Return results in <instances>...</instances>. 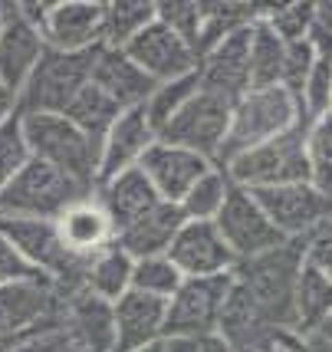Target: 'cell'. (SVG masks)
<instances>
[{
    "mask_svg": "<svg viewBox=\"0 0 332 352\" xmlns=\"http://www.w3.org/2000/svg\"><path fill=\"white\" fill-rule=\"evenodd\" d=\"M302 270V241H287L276 250L241 261L234 267V287L254 303L263 320L296 333V283Z\"/></svg>",
    "mask_w": 332,
    "mask_h": 352,
    "instance_id": "obj_1",
    "label": "cell"
},
{
    "mask_svg": "<svg viewBox=\"0 0 332 352\" xmlns=\"http://www.w3.org/2000/svg\"><path fill=\"white\" fill-rule=\"evenodd\" d=\"M300 125H309V119L302 112L300 99L289 89H283V86L247 89L230 106V129H227V142L221 148L217 165L224 168L230 158L250 152V148H257V145L276 135H287Z\"/></svg>",
    "mask_w": 332,
    "mask_h": 352,
    "instance_id": "obj_2",
    "label": "cell"
},
{
    "mask_svg": "<svg viewBox=\"0 0 332 352\" xmlns=\"http://www.w3.org/2000/svg\"><path fill=\"white\" fill-rule=\"evenodd\" d=\"M20 125H23L30 158L96 191L99 145L92 138L82 135L66 116H20Z\"/></svg>",
    "mask_w": 332,
    "mask_h": 352,
    "instance_id": "obj_3",
    "label": "cell"
},
{
    "mask_svg": "<svg viewBox=\"0 0 332 352\" xmlns=\"http://www.w3.org/2000/svg\"><path fill=\"white\" fill-rule=\"evenodd\" d=\"M92 188L73 182L69 175L49 168L43 162L30 158L16 178L0 191V217H30V221H56V217L76 204L89 198Z\"/></svg>",
    "mask_w": 332,
    "mask_h": 352,
    "instance_id": "obj_4",
    "label": "cell"
},
{
    "mask_svg": "<svg viewBox=\"0 0 332 352\" xmlns=\"http://www.w3.org/2000/svg\"><path fill=\"white\" fill-rule=\"evenodd\" d=\"M302 135H306V125L293 129L287 135L270 138V142H263V145L237 155V158H230L224 165L230 184H237L243 191H267V188L309 182Z\"/></svg>",
    "mask_w": 332,
    "mask_h": 352,
    "instance_id": "obj_5",
    "label": "cell"
},
{
    "mask_svg": "<svg viewBox=\"0 0 332 352\" xmlns=\"http://www.w3.org/2000/svg\"><path fill=\"white\" fill-rule=\"evenodd\" d=\"M92 53H56L46 50L33 76L20 89V116H63L69 102L89 86Z\"/></svg>",
    "mask_w": 332,
    "mask_h": 352,
    "instance_id": "obj_6",
    "label": "cell"
},
{
    "mask_svg": "<svg viewBox=\"0 0 332 352\" xmlns=\"http://www.w3.org/2000/svg\"><path fill=\"white\" fill-rule=\"evenodd\" d=\"M0 237L10 241L16 254L30 263L46 283L56 290L79 287L82 261L63 247L56 234V221H30V217H0Z\"/></svg>",
    "mask_w": 332,
    "mask_h": 352,
    "instance_id": "obj_7",
    "label": "cell"
},
{
    "mask_svg": "<svg viewBox=\"0 0 332 352\" xmlns=\"http://www.w3.org/2000/svg\"><path fill=\"white\" fill-rule=\"evenodd\" d=\"M230 106L234 102H227L221 96L197 89L171 116V122L158 132V138L171 142V145H181L188 152L204 155L208 162L217 165L221 148H224V142H227V129H230Z\"/></svg>",
    "mask_w": 332,
    "mask_h": 352,
    "instance_id": "obj_8",
    "label": "cell"
},
{
    "mask_svg": "<svg viewBox=\"0 0 332 352\" xmlns=\"http://www.w3.org/2000/svg\"><path fill=\"white\" fill-rule=\"evenodd\" d=\"M60 290L46 280H27L0 287V346L14 349L16 342L56 326Z\"/></svg>",
    "mask_w": 332,
    "mask_h": 352,
    "instance_id": "obj_9",
    "label": "cell"
},
{
    "mask_svg": "<svg viewBox=\"0 0 332 352\" xmlns=\"http://www.w3.org/2000/svg\"><path fill=\"white\" fill-rule=\"evenodd\" d=\"M234 276H204V280H184L178 293L168 300L165 309V339L171 336H204L217 333L224 303L230 296Z\"/></svg>",
    "mask_w": 332,
    "mask_h": 352,
    "instance_id": "obj_10",
    "label": "cell"
},
{
    "mask_svg": "<svg viewBox=\"0 0 332 352\" xmlns=\"http://www.w3.org/2000/svg\"><path fill=\"white\" fill-rule=\"evenodd\" d=\"M214 228L221 230V237L230 247V254L237 257V263L287 244V237L270 224V217L263 214L257 198L237 184H230V195H227L221 214L214 217Z\"/></svg>",
    "mask_w": 332,
    "mask_h": 352,
    "instance_id": "obj_11",
    "label": "cell"
},
{
    "mask_svg": "<svg viewBox=\"0 0 332 352\" xmlns=\"http://www.w3.org/2000/svg\"><path fill=\"white\" fill-rule=\"evenodd\" d=\"M263 214L270 217V224L287 241H306L309 234H316L322 224L332 221V201L319 195L309 182L283 184V188H267V191H250Z\"/></svg>",
    "mask_w": 332,
    "mask_h": 352,
    "instance_id": "obj_12",
    "label": "cell"
},
{
    "mask_svg": "<svg viewBox=\"0 0 332 352\" xmlns=\"http://www.w3.org/2000/svg\"><path fill=\"white\" fill-rule=\"evenodd\" d=\"M102 0H56L40 20L46 50L56 53H92L102 46Z\"/></svg>",
    "mask_w": 332,
    "mask_h": 352,
    "instance_id": "obj_13",
    "label": "cell"
},
{
    "mask_svg": "<svg viewBox=\"0 0 332 352\" xmlns=\"http://www.w3.org/2000/svg\"><path fill=\"white\" fill-rule=\"evenodd\" d=\"M197 86L204 92H214L227 102L241 99L250 89V27L227 33L197 56Z\"/></svg>",
    "mask_w": 332,
    "mask_h": 352,
    "instance_id": "obj_14",
    "label": "cell"
},
{
    "mask_svg": "<svg viewBox=\"0 0 332 352\" xmlns=\"http://www.w3.org/2000/svg\"><path fill=\"white\" fill-rule=\"evenodd\" d=\"M171 263L181 270L184 280H204V276H224L234 274L237 257L224 244L221 230L214 221H184L181 230L168 247Z\"/></svg>",
    "mask_w": 332,
    "mask_h": 352,
    "instance_id": "obj_15",
    "label": "cell"
},
{
    "mask_svg": "<svg viewBox=\"0 0 332 352\" xmlns=\"http://www.w3.org/2000/svg\"><path fill=\"white\" fill-rule=\"evenodd\" d=\"M129 60L158 86V82H171V79L191 76L197 69V53L195 46L181 40L175 30H168L165 23H148L138 33L132 43L125 46Z\"/></svg>",
    "mask_w": 332,
    "mask_h": 352,
    "instance_id": "obj_16",
    "label": "cell"
},
{
    "mask_svg": "<svg viewBox=\"0 0 332 352\" xmlns=\"http://www.w3.org/2000/svg\"><path fill=\"white\" fill-rule=\"evenodd\" d=\"M211 168L214 162H208L204 155L188 152L181 145H171L162 138L138 162V171L155 188V195L162 201H171V204H181V198L197 184V178H204Z\"/></svg>",
    "mask_w": 332,
    "mask_h": 352,
    "instance_id": "obj_17",
    "label": "cell"
},
{
    "mask_svg": "<svg viewBox=\"0 0 332 352\" xmlns=\"http://www.w3.org/2000/svg\"><path fill=\"white\" fill-rule=\"evenodd\" d=\"M158 142L151 122L145 119L142 109H125L119 119L109 125V132L99 142V165H96V184L115 178L122 171L138 168L142 155Z\"/></svg>",
    "mask_w": 332,
    "mask_h": 352,
    "instance_id": "obj_18",
    "label": "cell"
},
{
    "mask_svg": "<svg viewBox=\"0 0 332 352\" xmlns=\"http://www.w3.org/2000/svg\"><path fill=\"white\" fill-rule=\"evenodd\" d=\"M46 43L40 27L23 16L20 3H10V16L0 30V82L20 99V89L33 76L36 63L43 60Z\"/></svg>",
    "mask_w": 332,
    "mask_h": 352,
    "instance_id": "obj_19",
    "label": "cell"
},
{
    "mask_svg": "<svg viewBox=\"0 0 332 352\" xmlns=\"http://www.w3.org/2000/svg\"><path fill=\"white\" fill-rule=\"evenodd\" d=\"M89 82L99 92H106L122 112L125 109H142L148 102L151 89H155V82L129 60V53L112 50V46H96L92 50Z\"/></svg>",
    "mask_w": 332,
    "mask_h": 352,
    "instance_id": "obj_20",
    "label": "cell"
},
{
    "mask_svg": "<svg viewBox=\"0 0 332 352\" xmlns=\"http://www.w3.org/2000/svg\"><path fill=\"white\" fill-rule=\"evenodd\" d=\"M165 300L129 290L112 303L115 352H138L155 342H165Z\"/></svg>",
    "mask_w": 332,
    "mask_h": 352,
    "instance_id": "obj_21",
    "label": "cell"
},
{
    "mask_svg": "<svg viewBox=\"0 0 332 352\" xmlns=\"http://www.w3.org/2000/svg\"><path fill=\"white\" fill-rule=\"evenodd\" d=\"M184 214L178 204L171 201H158L148 211L132 217L129 224L115 230V247H122L132 261L142 257H155V254H168V247L175 241V234L181 230Z\"/></svg>",
    "mask_w": 332,
    "mask_h": 352,
    "instance_id": "obj_22",
    "label": "cell"
},
{
    "mask_svg": "<svg viewBox=\"0 0 332 352\" xmlns=\"http://www.w3.org/2000/svg\"><path fill=\"white\" fill-rule=\"evenodd\" d=\"M56 234H60L63 247L79 257V261H86L92 254H99L102 247L115 244V230H112V221L109 214L102 211V204L92 198H82L69 204L60 217H56Z\"/></svg>",
    "mask_w": 332,
    "mask_h": 352,
    "instance_id": "obj_23",
    "label": "cell"
},
{
    "mask_svg": "<svg viewBox=\"0 0 332 352\" xmlns=\"http://www.w3.org/2000/svg\"><path fill=\"white\" fill-rule=\"evenodd\" d=\"M92 198L102 204V211H106L109 221H112V230H119L122 224H129L132 217H138L142 211H148L151 204L162 201L138 168L122 171V175H115V178L96 184Z\"/></svg>",
    "mask_w": 332,
    "mask_h": 352,
    "instance_id": "obj_24",
    "label": "cell"
},
{
    "mask_svg": "<svg viewBox=\"0 0 332 352\" xmlns=\"http://www.w3.org/2000/svg\"><path fill=\"white\" fill-rule=\"evenodd\" d=\"M132 257L122 247L109 244L99 254H92L82 261V274H79V287L92 293L102 303H115L119 296L132 290Z\"/></svg>",
    "mask_w": 332,
    "mask_h": 352,
    "instance_id": "obj_25",
    "label": "cell"
},
{
    "mask_svg": "<svg viewBox=\"0 0 332 352\" xmlns=\"http://www.w3.org/2000/svg\"><path fill=\"white\" fill-rule=\"evenodd\" d=\"M283 60H287V43L257 16L250 23V89L280 86Z\"/></svg>",
    "mask_w": 332,
    "mask_h": 352,
    "instance_id": "obj_26",
    "label": "cell"
},
{
    "mask_svg": "<svg viewBox=\"0 0 332 352\" xmlns=\"http://www.w3.org/2000/svg\"><path fill=\"white\" fill-rule=\"evenodd\" d=\"M332 316V280L316 274L302 261L296 283V336H309Z\"/></svg>",
    "mask_w": 332,
    "mask_h": 352,
    "instance_id": "obj_27",
    "label": "cell"
},
{
    "mask_svg": "<svg viewBox=\"0 0 332 352\" xmlns=\"http://www.w3.org/2000/svg\"><path fill=\"white\" fill-rule=\"evenodd\" d=\"M148 23H155V0H109L102 16V46L125 50Z\"/></svg>",
    "mask_w": 332,
    "mask_h": 352,
    "instance_id": "obj_28",
    "label": "cell"
},
{
    "mask_svg": "<svg viewBox=\"0 0 332 352\" xmlns=\"http://www.w3.org/2000/svg\"><path fill=\"white\" fill-rule=\"evenodd\" d=\"M119 112H122V109L109 99L106 92H99L89 82V86H86V89H82L73 102H69V109H66L63 116H66V119H69V122H73L82 135L92 138V142L99 145V142H102V135L109 132V125L119 119Z\"/></svg>",
    "mask_w": 332,
    "mask_h": 352,
    "instance_id": "obj_29",
    "label": "cell"
},
{
    "mask_svg": "<svg viewBox=\"0 0 332 352\" xmlns=\"http://www.w3.org/2000/svg\"><path fill=\"white\" fill-rule=\"evenodd\" d=\"M302 152H306V171H309V184L319 195L332 201V119L319 116L306 125L302 135Z\"/></svg>",
    "mask_w": 332,
    "mask_h": 352,
    "instance_id": "obj_30",
    "label": "cell"
},
{
    "mask_svg": "<svg viewBox=\"0 0 332 352\" xmlns=\"http://www.w3.org/2000/svg\"><path fill=\"white\" fill-rule=\"evenodd\" d=\"M227 195H230V178L221 165H214L204 178H197V184L181 198V214L184 221H214L224 208Z\"/></svg>",
    "mask_w": 332,
    "mask_h": 352,
    "instance_id": "obj_31",
    "label": "cell"
},
{
    "mask_svg": "<svg viewBox=\"0 0 332 352\" xmlns=\"http://www.w3.org/2000/svg\"><path fill=\"white\" fill-rule=\"evenodd\" d=\"M184 283L181 270L171 263L168 254H155V257H142L132 263V290L155 296V300H171L178 287Z\"/></svg>",
    "mask_w": 332,
    "mask_h": 352,
    "instance_id": "obj_32",
    "label": "cell"
},
{
    "mask_svg": "<svg viewBox=\"0 0 332 352\" xmlns=\"http://www.w3.org/2000/svg\"><path fill=\"white\" fill-rule=\"evenodd\" d=\"M197 89H201V86H197L195 73H191V76H181V79H171V82H158V86L151 89L148 102L142 106V112H145V119L151 122L155 135L171 122V116H175V112H178Z\"/></svg>",
    "mask_w": 332,
    "mask_h": 352,
    "instance_id": "obj_33",
    "label": "cell"
},
{
    "mask_svg": "<svg viewBox=\"0 0 332 352\" xmlns=\"http://www.w3.org/2000/svg\"><path fill=\"white\" fill-rule=\"evenodd\" d=\"M30 162V148L23 138V125H20V112L14 119L0 122V191L16 178V171Z\"/></svg>",
    "mask_w": 332,
    "mask_h": 352,
    "instance_id": "obj_34",
    "label": "cell"
},
{
    "mask_svg": "<svg viewBox=\"0 0 332 352\" xmlns=\"http://www.w3.org/2000/svg\"><path fill=\"white\" fill-rule=\"evenodd\" d=\"M329 96H332V56H316L300 96H296L309 122L329 112Z\"/></svg>",
    "mask_w": 332,
    "mask_h": 352,
    "instance_id": "obj_35",
    "label": "cell"
},
{
    "mask_svg": "<svg viewBox=\"0 0 332 352\" xmlns=\"http://www.w3.org/2000/svg\"><path fill=\"white\" fill-rule=\"evenodd\" d=\"M155 20L165 23L168 30H175L191 46H197V33H201V3L197 0H165V3H155Z\"/></svg>",
    "mask_w": 332,
    "mask_h": 352,
    "instance_id": "obj_36",
    "label": "cell"
},
{
    "mask_svg": "<svg viewBox=\"0 0 332 352\" xmlns=\"http://www.w3.org/2000/svg\"><path fill=\"white\" fill-rule=\"evenodd\" d=\"M313 63H316V50H313L309 40L287 43V60H283V79H280V86L289 89L293 96H300L302 82H306L309 69H313Z\"/></svg>",
    "mask_w": 332,
    "mask_h": 352,
    "instance_id": "obj_37",
    "label": "cell"
},
{
    "mask_svg": "<svg viewBox=\"0 0 332 352\" xmlns=\"http://www.w3.org/2000/svg\"><path fill=\"white\" fill-rule=\"evenodd\" d=\"M302 261H306V267H313L316 274L332 280V221L302 241Z\"/></svg>",
    "mask_w": 332,
    "mask_h": 352,
    "instance_id": "obj_38",
    "label": "cell"
},
{
    "mask_svg": "<svg viewBox=\"0 0 332 352\" xmlns=\"http://www.w3.org/2000/svg\"><path fill=\"white\" fill-rule=\"evenodd\" d=\"M27 280H43V276L33 270L30 263L16 254L10 241L0 237V287H10V283H27Z\"/></svg>",
    "mask_w": 332,
    "mask_h": 352,
    "instance_id": "obj_39",
    "label": "cell"
},
{
    "mask_svg": "<svg viewBox=\"0 0 332 352\" xmlns=\"http://www.w3.org/2000/svg\"><path fill=\"white\" fill-rule=\"evenodd\" d=\"M165 352H234L221 333H204V336H171L162 342Z\"/></svg>",
    "mask_w": 332,
    "mask_h": 352,
    "instance_id": "obj_40",
    "label": "cell"
},
{
    "mask_svg": "<svg viewBox=\"0 0 332 352\" xmlns=\"http://www.w3.org/2000/svg\"><path fill=\"white\" fill-rule=\"evenodd\" d=\"M302 342L309 352H332V316L319 329H313L309 336H302Z\"/></svg>",
    "mask_w": 332,
    "mask_h": 352,
    "instance_id": "obj_41",
    "label": "cell"
},
{
    "mask_svg": "<svg viewBox=\"0 0 332 352\" xmlns=\"http://www.w3.org/2000/svg\"><path fill=\"white\" fill-rule=\"evenodd\" d=\"M14 116H16V96L0 82V122H7V119H14Z\"/></svg>",
    "mask_w": 332,
    "mask_h": 352,
    "instance_id": "obj_42",
    "label": "cell"
},
{
    "mask_svg": "<svg viewBox=\"0 0 332 352\" xmlns=\"http://www.w3.org/2000/svg\"><path fill=\"white\" fill-rule=\"evenodd\" d=\"M273 352H309V349H306L302 336H296V333H287V336H280V342L273 346Z\"/></svg>",
    "mask_w": 332,
    "mask_h": 352,
    "instance_id": "obj_43",
    "label": "cell"
},
{
    "mask_svg": "<svg viewBox=\"0 0 332 352\" xmlns=\"http://www.w3.org/2000/svg\"><path fill=\"white\" fill-rule=\"evenodd\" d=\"M138 352H165V346H162V342H155V346H148V349H138Z\"/></svg>",
    "mask_w": 332,
    "mask_h": 352,
    "instance_id": "obj_44",
    "label": "cell"
},
{
    "mask_svg": "<svg viewBox=\"0 0 332 352\" xmlns=\"http://www.w3.org/2000/svg\"><path fill=\"white\" fill-rule=\"evenodd\" d=\"M326 116H329V119H332V96H329V112H326Z\"/></svg>",
    "mask_w": 332,
    "mask_h": 352,
    "instance_id": "obj_45",
    "label": "cell"
},
{
    "mask_svg": "<svg viewBox=\"0 0 332 352\" xmlns=\"http://www.w3.org/2000/svg\"><path fill=\"white\" fill-rule=\"evenodd\" d=\"M237 352H260V349H237Z\"/></svg>",
    "mask_w": 332,
    "mask_h": 352,
    "instance_id": "obj_46",
    "label": "cell"
}]
</instances>
